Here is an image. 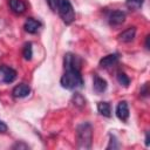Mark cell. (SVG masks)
I'll list each match as a JSON object with an SVG mask.
<instances>
[{"instance_id": "10", "label": "cell", "mask_w": 150, "mask_h": 150, "mask_svg": "<svg viewBox=\"0 0 150 150\" xmlns=\"http://www.w3.org/2000/svg\"><path fill=\"white\" fill-rule=\"evenodd\" d=\"M125 21V13L122 11H114L109 15V23L111 26H120Z\"/></svg>"}, {"instance_id": "20", "label": "cell", "mask_w": 150, "mask_h": 150, "mask_svg": "<svg viewBox=\"0 0 150 150\" xmlns=\"http://www.w3.org/2000/svg\"><path fill=\"white\" fill-rule=\"evenodd\" d=\"M13 149H28V145L27 144H25V143H22V142H18V143H15L13 146H12Z\"/></svg>"}, {"instance_id": "3", "label": "cell", "mask_w": 150, "mask_h": 150, "mask_svg": "<svg viewBox=\"0 0 150 150\" xmlns=\"http://www.w3.org/2000/svg\"><path fill=\"white\" fill-rule=\"evenodd\" d=\"M55 9H57L66 25H70L75 21V11L69 0H55Z\"/></svg>"}, {"instance_id": "12", "label": "cell", "mask_w": 150, "mask_h": 150, "mask_svg": "<svg viewBox=\"0 0 150 150\" xmlns=\"http://www.w3.org/2000/svg\"><path fill=\"white\" fill-rule=\"evenodd\" d=\"M135 35H136V27H129L118 35V40L121 42L128 43V42H131L135 39Z\"/></svg>"}, {"instance_id": "17", "label": "cell", "mask_w": 150, "mask_h": 150, "mask_svg": "<svg viewBox=\"0 0 150 150\" xmlns=\"http://www.w3.org/2000/svg\"><path fill=\"white\" fill-rule=\"evenodd\" d=\"M143 2H144V0H127L125 5H127V7H128L129 9L136 11V9H139V8L142 7Z\"/></svg>"}, {"instance_id": "1", "label": "cell", "mask_w": 150, "mask_h": 150, "mask_svg": "<svg viewBox=\"0 0 150 150\" xmlns=\"http://www.w3.org/2000/svg\"><path fill=\"white\" fill-rule=\"evenodd\" d=\"M60 83L62 88L68 90H74L83 87V79L81 75V70L77 69H66L64 74L61 76Z\"/></svg>"}, {"instance_id": "5", "label": "cell", "mask_w": 150, "mask_h": 150, "mask_svg": "<svg viewBox=\"0 0 150 150\" xmlns=\"http://www.w3.org/2000/svg\"><path fill=\"white\" fill-rule=\"evenodd\" d=\"M0 79L5 83H12L16 79V71L6 64H2L0 66Z\"/></svg>"}, {"instance_id": "23", "label": "cell", "mask_w": 150, "mask_h": 150, "mask_svg": "<svg viewBox=\"0 0 150 150\" xmlns=\"http://www.w3.org/2000/svg\"><path fill=\"white\" fill-rule=\"evenodd\" d=\"M149 35H146V38H145V48L146 49H149Z\"/></svg>"}, {"instance_id": "4", "label": "cell", "mask_w": 150, "mask_h": 150, "mask_svg": "<svg viewBox=\"0 0 150 150\" xmlns=\"http://www.w3.org/2000/svg\"><path fill=\"white\" fill-rule=\"evenodd\" d=\"M81 64H82V60L73 54V53H67L63 57V66L64 69H77L81 70Z\"/></svg>"}, {"instance_id": "24", "label": "cell", "mask_w": 150, "mask_h": 150, "mask_svg": "<svg viewBox=\"0 0 150 150\" xmlns=\"http://www.w3.org/2000/svg\"><path fill=\"white\" fill-rule=\"evenodd\" d=\"M145 145L148 146L149 145V132L146 131V134H145Z\"/></svg>"}, {"instance_id": "7", "label": "cell", "mask_w": 150, "mask_h": 150, "mask_svg": "<svg viewBox=\"0 0 150 150\" xmlns=\"http://www.w3.org/2000/svg\"><path fill=\"white\" fill-rule=\"evenodd\" d=\"M118 59H120V55L117 53L109 54V55H107V56H104V57H102L100 60V67L104 68V69L111 68V67H114L118 62Z\"/></svg>"}, {"instance_id": "15", "label": "cell", "mask_w": 150, "mask_h": 150, "mask_svg": "<svg viewBox=\"0 0 150 150\" xmlns=\"http://www.w3.org/2000/svg\"><path fill=\"white\" fill-rule=\"evenodd\" d=\"M117 82H118L121 86H123V87H129V84H130V79H129V76H128L125 73L118 71V73H117Z\"/></svg>"}, {"instance_id": "19", "label": "cell", "mask_w": 150, "mask_h": 150, "mask_svg": "<svg viewBox=\"0 0 150 150\" xmlns=\"http://www.w3.org/2000/svg\"><path fill=\"white\" fill-rule=\"evenodd\" d=\"M148 94H149V90H148V82H146V83H144L143 87L141 88V95L145 97V96H148Z\"/></svg>"}, {"instance_id": "2", "label": "cell", "mask_w": 150, "mask_h": 150, "mask_svg": "<svg viewBox=\"0 0 150 150\" xmlns=\"http://www.w3.org/2000/svg\"><path fill=\"white\" fill-rule=\"evenodd\" d=\"M76 138L79 149H90L93 142V127L88 122L81 123L76 128Z\"/></svg>"}, {"instance_id": "11", "label": "cell", "mask_w": 150, "mask_h": 150, "mask_svg": "<svg viewBox=\"0 0 150 150\" xmlns=\"http://www.w3.org/2000/svg\"><path fill=\"white\" fill-rule=\"evenodd\" d=\"M108 84H107V81L104 79H102L101 76L98 75H94V81H93V89L95 93L97 94H101L103 91H105Z\"/></svg>"}, {"instance_id": "18", "label": "cell", "mask_w": 150, "mask_h": 150, "mask_svg": "<svg viewBox=\"0 0 150 150\" xmlns=\"http://www.w3.org/2000/svg\"><path fill=\"white\" fill-rule=\"evenodd\" d=\"M73 100H74V104L75 105H79V107H83L84 104H86V100L80 95V94H75L74 95V97H73Z\"/></svg>"}, {"instance_id": "16", "label": "cell", "mask_w": 150, "mask_h": 150, "mask_svg": "<svg viewBox=\"0 0 150 150\" xmlns=\"http://www.w3.org/2000/svg\"><path fill=\"white\" fill-rule=\"evenodd\" d=\"M22 55H23L25 60H27V61L32 60V56H33V48H32V43H30V42L25 43L23 50H22Z\"/></svg>"}, {"instance_id": "8", "label": "cell", "mask_w": 150, "mask_h": 150, "mask_svg": "<svg viewBox=\"0 0 150 150\" xmlns=\"http://www.w3.org/2000/svg\"><path fill=\"white\" fill-rule=\"evenodd\" d=\"M30 93V88L28 84L26 83H20L18 86H15L12 90V94L14 97L16 98H23V97H27Z\"/></svg>"}, {"instance_id": "21", "label": "cell", "mask_w": 150, "mask_h": 150, "mask_svg": "<svg viewBox=\"0 0 150 150\" xmlns=\"http://www.w3.org/2000/svg\"><path fill=\"white\" fill-rule=\"evenodd\" d=\"M6 131H7V124L0 121V132H6Z\"/></svg>"}, {"instance_id": "22", "label": "cell", "mask_w": 150, "mask_h": 150, "mask_svg": "<svg viewBox=\"0 0 150 150\" xmlns=\"http://www.w3.org/2000/svg\"><path fill=\"white\" fill-rule=\"evenodd\" d=\"M47 1H48L49 6H50L52 8H55V0H47Z\"/></svg>"}, {"instance_id": "9", "label": "cell", "mask_w": 150, "mask_h": 150, "mask_svg": "<svg viewBox=\"0 0 150 150\" xmlns=\"http://www.w3.org/2000/svg\"><path fill=\"white\" fill-rule=\"evenodd\" d=\"M40 27H41V22L34 18H27V20L25 21V25H23L25 30L29 34H35Z\"/></svg>"}, {"instance_id": "14", "label": "cell", "mask_w": 150, "mask_h": 150, "mask_svg": "<svg viewBox=\"0 0 150 150\" xmlns=\"http://www.w3.org/2000/svg\"><path fill=\"white\" fill-rule=\"evenodd\" d=\"M97 110L98 112L104 117H111V107L108 102H98L97 103Z\"/></svg>"}, {"instance_id": "6", "label": "cell", "mask_w": 150, "mask_h": 150, "mask_svg": "<svg viewBox=\"0 0 150 150\" xmlns=\"http://www.w3.org/2000/svg\"><path fill=\"white\" fill-rule=\"evenodd\" d=\"M116 116L122 122L128 121V118H129V107H128V103L125 101L118 102V104L116 107Z\"/></svg>"}, {"instance_id": "13", "label": "cell", "mask_w": 150, "mask_h": 150, "mask_svg": "<svg viewBox=\"0 0 150 150\" xmlns=\"http://www.w3.org/2000/svg\"><path fill=\"white\" fill-rule=\"evenodd\" d=\"M8 5L12 12H14L15 14H22L27 8L26 4L22 0H8Z\"/></svg>"}]
</instances>
